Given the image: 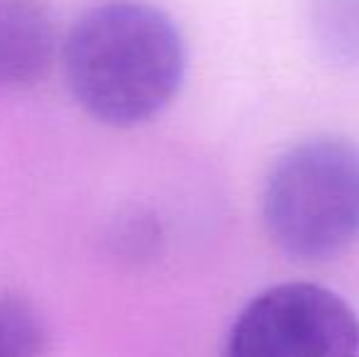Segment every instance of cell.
<instances>
[{
	"label": "cell",
	"mask_w": 359,
	"mask_h": 357,
	"mask_svg": "<svg viewBox=\"0 0 359 357\" xmlns=\"http://www.w3.org/2000/svg\"><path fill=\"white\" fill-rule=\"evenodd\" d=\"M64 67L86 113L113 128H135L159 115L181 90L186 44L161 8L113 0L72 27Z\"/></svg>",
	"instance_id": "1"
},
{
	"label": "cell",
	"mask_w": 359,
	"mask_h": 357,
	"mask_svg": "<svg viewBox=\"0 0 359 357\" xmlns=\"http://www.w3.org/2000/svg\"><path fill=\"white\" fill-rule=\"evenodd\" d=\"M271 243L301 262H320L359 240V144L313 137L271 164L262 194Z\"/></svg>",
	"instance_id": "2"
},
{
	"label": "cell",
	"mask_w": 359,
	"mask_h": 357,
	"mask_svg": "<svg viewBox=\"0 0 359 357\" xmlns=\"http://www.w3.org/2000/svg\"><path fill=\"white\" fill-rule=\"evenodd\" d=\"M57 29L32 0H0V90H25L49 76Z\"/></svg>",
	"instance_id": "4"
},
{
	"label": "cell",
	"mask_w": 359,
	"mask_h": 357,
	"mask_svg": "<svg viewBox=\"0 0 359 357\" xmlns=\"http://www.w3.org/2000/svg\"><path fill=\"white\" fill-rule=\"evenodd\" d=\"M49 330L39 309L20 294H0V357H44Z\"/></svg>",
	"instance_id": "5"
},
{
	"label": "cell",
	"mask_w": 359,
	"mask_h": 357,
	"mask_svg": "<svg viewBox=\"0 0 359 357\" xmlns=\"http://www.w3.org/2000/svg\"><path fill=\"white\" fill-rule=\"evenodd\" d=\"M227 357H359V318L325 286L276 284L237 316Z\"/></svg>",
	"instance_id": "3"
}]
</instances>
